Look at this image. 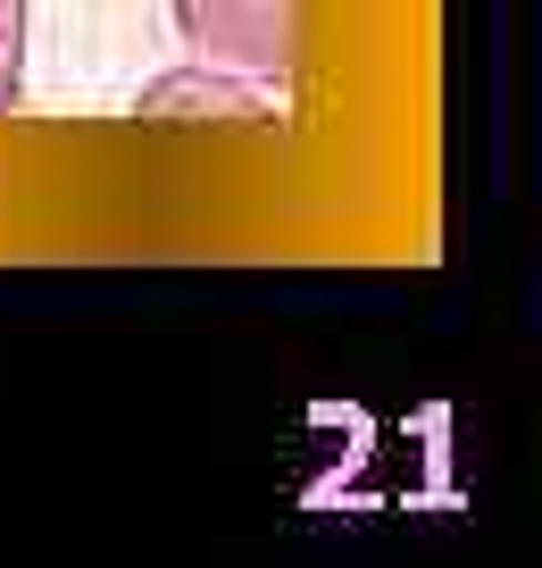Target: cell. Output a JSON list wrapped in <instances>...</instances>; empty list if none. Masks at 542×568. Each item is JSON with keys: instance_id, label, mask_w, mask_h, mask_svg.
<instances>
[{"instance_id": "obj_1", "label": "cell", "mask_w": 542, "mask_h": 568, "mask_svg": "<svg viewBox=\"0 0 542 568\" xmlns=\"http://www.w3.org/2000/svg\"><path fill=\"white\" fill-rule=\"evenodd\" d=\"M167 26L184 59L284 84L293 75V0H167Z\"/></svg>"}, {"instance_id": "obj_2", "label": "cell", "mask_w": 542, "mask_h": 568, "mask_svg": "<svg viewBox=\"0 0 542 568\" xmlns=\"http://www.w3.org/2000/svg\"><path fill=\"white\" fill-rule=\"evenodd\" d=\"M134 118L142 125H259V134H276L284 125V84L209 68V59H184V68L151 75V84L134 92Z\"/></svg>"}, {"instance_id": "obj_3", "label": "cell", "mask_w": 542, "mask_h": 568, "mask_svg": "<svg viewBox=\"0 0 542 568\" xmlns=\"http://www.w3.org/2000/svg\"><path fill=\"white\" fill-rule=\"evenodd\" d=\"M25 42H34V0H0V118L25 101Z\"/></svg>"}]
</instances>
